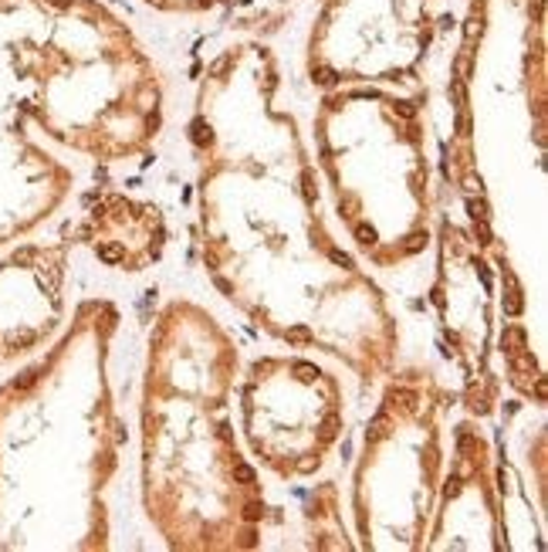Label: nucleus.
Masks as SVG:
<instances>
[{
	"label": "nucleus",
	"instance_id": "nucleus-11",
	"mask_svg": "<svg viewBox=\"0 0 548 552\" xmlns=\"http://www.w3.org/2000/svg\"><path fill=\"white\" fill-rule=\"evenodd\" d=\"M474 230H477V237H481V244H491V227H487V220H474Z\"/></svg>",
	"mask_w": 548,
	"mask_h": 552
},
{
	"label": "nucleus",
	"instance_id": "nucleus-13",
	"mask_svg": "<svg viewBox=\"0 0 548 552\" xmlns=\"http://www.w3.org/2000/svg\"><path fill=\"white\" fill-rule=\"evenodd\" d=\"M261 512H264V508H261L258 502H250L247 508H244V519H247V522H258V519H261Z\"/></svg>",
	"mask_w": 548,
	"mask_h": 552
},
{
	"label": "nucleus",
	"instance_id": "nucleus-5",
	"mask_svg": "<svg viewBox=\"0 0 548 552\" xmlns=\"http://www.w3.org/2000/svg\"><path fill=\"white\" fill-rule=\"evenodd\" d=\"M254 478H258V474H254V468H250V464H234V481H241V485H250Z\"/></svg>",
	"mask_w": 548,
	"mask_h": 552
},
{
	"label": "nucleus",
	"instance_id": "nucleus-4",
	"mask_svg": "<svg viewBox=\"0 0 548 552\" xmlns=\"http://www.w3.org/2000/svg\"><path fill=\"white\" fill-rule=\"evenodd\" d=\"M98 261H105V264H119V261H122V247H115V244H102V247H98Z\"/></svg>",
	"mask_w": 548,
	"mask_h": 552
},
{
	"label": "nucleus",
	"instance_id": "nucleus-1",
	"mask_svg": "<svg viewBox=\"0 0 548 552\" xmlns=\"http://www.w3.org/2000/svg\"><path fill=\"white\" fill-rule=\"evenodd\" d=\"M190 139H193L196 146H210V143H213V132H210V126L203 119H196L193 126H190Z\"/></svg>",
	"mask_w": 548,
	"mask_h": 552
},
{
	"label": "nucleus",
	"instance_id": "nucleus-15",
	"mask_svg": "<svg viewBox=\"0 0 548 552\" xmlns=\"http://www.w3.org/2000/svg\"><path fill=\"white\" fill-rule=\"evenodd\" d=\"M423 244H427V234H413V237H410V244H406V251L413 254V251H419Z\"/></svg>",
	"mask_w": 548,
	"mask_h": 552
},
{
	"label": "nucleus",
	"instance_id": "nucleus-19",
	"mask_svg": "<svg viewBox=\"0 0 548 552\" xmlns=\"http://www.w3.org/2000/svg\"><path fill=\"white\" fill-rule=\"evenodd\" d=\"M457 72H460V78H467V75H470V61H467V58H460V61H457Z\"/></svg>",
	"mask_w": 548,
	"mask_h": 552
},
{
	"label": "nucleus",
	"instance_id": "nucleus-20",
	"mask_svg": "<svg viewBox=\"0 0 548 552\" xmlns=\"http://www.w3.org/2000/svg\"><path fill=\"white\" fill-rule=\"evenodd\" d=\"M477 268H481V278H484V288H491V271L484 268V264H477Z\"/></svg>",
	"mask_w": 548,
	"mask_h": 552
},
{
	"label": "nucleus",
	"instance_id": "nucleus-12",
	"mask_svg": "<svg viewBox=\"0 0 548 552\" xmlns=\"http://www.w3.org/2000/svg\"><path fill=\"white\" fill-rule=\"evenodd\" d=\"M328 258L335 261V264H342V268H352V258H349V254H342L339 247H332V251H328Z\"/></svg>",
	"mask_w": 548,
	"mask_h": 552
},
{
	"label": "nucleus",
	"instance_id": "nucleus-10",
	"mask_svg": "<svg viewBox=\"0 0 548 552\" xmlns=\"http://www.w3.org/2000/svg\"><path fill=\"white\" fill-rule=\"evenodd\" d=\"M386 423H389V420H386V414H379V417H376V420H372V423H369V431H372V437H382V434H386Z\"/></svg>",
	"mask_w": 548,
	"mask_h": 552
},
{
	"label": "nucleus",
	"instance_id": "nucleus-2",
	"mask_svg": "<svg viewBox=\"0 0 548 552\" xmlns=\"http://www.w3.org/2000/svg\"><path fill=\"white\" fill-rule=\"evenodd\" d=\"M521 309H524V301H521V288H518V281L511 284V292H508V298H504V312L508 315H521Z\"/></svg>",
	"mask_w": 548,
	"mask_h": 552
},
{
	"label": "nucleus",
	"instance_id": "nucleus-18",
	"mask_svg": "<svg viewBox=\"0 0 548 552\" xmlns=\"http://www.w3.org/2000/svg\"><path fill=\"white\" fill-rule=\"evenodd\" d=\"M44 4L54 7V10H68V7H71V0H44Z\"/></svg>",
	"mask_w": 548,
	"mask_h": 552
},
{
	"label": "nucleus",
	"instance_id": "nucleus-14",
	"mask_svg": "<svg viewBox=\"0 0 548 552\" xmlns=\"http://www.w3.org/2000/svg\"><path fill=\"white\" fill-rule=\"evenodd\" d=\"M457 132H460V136H467V132H470V119H467V109H464V112H457Z\"/></svg>",
	"mask_w": 548,
	"mask_h": 552
},
{
	"label": "nucleus",
	"instance_id": "nucleus-6",
	"mask_svg": "<svg viewBox=\"0 0 548 552\" xmlns=\"http://www.w3.org/2000/svg\"><path fill=\"white\" fill-rule=\"evenodd\" d=\"M355 237H359V244H362V247L376 244V230H372V227H366V224H359V227H355Z\"/></svg>",
	"mask_w": 548,
	"mask_h": 552
},
{
	"label": "nucleus",
	"instance_id": "nucleus-7",
	"mask_svg": "<svg viewBox=\"0 0 548 552\" xmlns=\"http://www.w3.org/2000/svg\"><path fill=\"white\" fill-rule=\"evenodd\" d=\"M467 210H470V217H474V220H487V203H484V200H470Z\"/></svg>",
	"mask_w": 548,
	"mask_h": 552
},
{
	"label": "nucleus",
	"instance_id": "nucleus-8",
	"mask_svg": "<svg viewBox=\"0 0 548 552\" xmlns=\"http://www.w3.org/2000/svg\"><path fill=\"white\" fill-rule=\"evenodd\" d=\"M301 187H305V200H315V176H312V170L301 173Z\"/></svg>",
	"mask_w": 548,
	"mask_h": 552
},
{
	"label": "nucleus",
	"instance_id": "nucleus-9",
	"mask_svg": "<svg viewBox=\"0 0 548 552\" xmlns=\"http://www.w3.org/2000/svg\"><path fill=\"white\" fill-rule=\"evenodd\" d=\"M288 339L291 342H308V339H312V332H308L305 325H295V329H288Z\"/></svg>",
	"mask_w": 548,
	"mask_h": 552
},
{
	"label": "nucleus",
	"instance_id": "nucleus-17",
	"mask_svg": "<svg viewBox=\"0 0 548 552\" xmlns=\"http://www.w3.org/2000/svg\"><path fill=\"white\" fill-rule=\"evenodd\" d=\"M477 31H481V21H477V17H470V21H467V27H464V34H467V38H474Z\"/></svg>",
	"mask_w": 548,
	"mask_h": 552
},
{
	"label": "nucleus",
	"instance_id": "nucleus-21",
	"mask_svg": "<svg viewBox=\"0 0 548 552\" xmlns=\"http://www.w3.org/2000/svg\"><path fill=\"white\" fill-rule=\"evenodd\" d=\"M535 397H538V400H545V380H538V383H535Z\"/></svg>",
	"mask_w": 548,
	"mask_h": 552
},
{
	"label": "nucleus",
	"instance_id": "nucleus-3",
	"mask_svg": "<svg viewBox=\"0 0 548 552\" xmlns=\"http://www.w3.org/2000/svg\"><path fill=\"white\" fill-rule=\"evenodd\" d=\"M312 78H315V81H318V85H322V88H332V85H335V81H339V75L332 72V68H325V65H318V68H315V72H312Z\"/></svg>",
	"mask_w": 548,
	"mask_h": 552
},
{
	"label": "nucleus",
	"instance_id": "nucleus-16",
	"mask_svg": "<svg viewBox=\"0 0 548 552\" xmlns=\"http://www.w3.org/2000/svg\"><path fill=\"white\" fill-rule=\"evenodd\" d=\"M396 112L403 115V119H413V115H416V109H413V102H399V105H396Z\"/></svg>",
	"mask_w": 548,
	"mask_h": 552
}]
</instances>
